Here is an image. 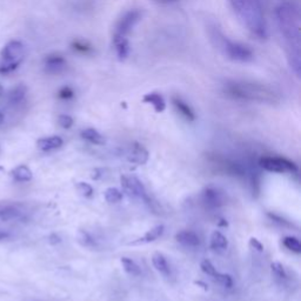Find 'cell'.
Listing matches in <instances>:
<instances>
[{"label": "cell", "instance_id": "cell-1", "mask_svg": "<svg viewBox=\"0 0 301 301\" xmlns=\"http://www.w3.org/2000/svg\"><path fill=\"white\" fill-rule=\"evenodd\" d=\"M277 24L284 39L287 60L297 77L301 71V43H300V12L291 2L280 4L276 9Z\"/></svg>", "mask_w": 301, "mask_h": 301}, {"label": "cell", "instance_id": "cell-2", "mask_svg": "<svg viewBox=\"0 0 301 301\" xmlns=\"http://www.w3.org/2000/svg\"><path fill=\"white\" fill-rule=\"evenodd\" d=\"M226 96L242 101L276 103L280 101L279 93L265 84L247 80H228L224 85Z\"/></svg>", "mask_w": 301, "mask_h": 301}, {"label": "cell", "instance_id": "cell-3", "mask_svg": "<svg viewBox=\"0 0 301 301\" xmlns=\"http://www.w3.org/2000/svg\"><path fill=\"white\" fill-rule=\"evenodd\" d=\"M229 5L240 20L258 38H267L263 0H228Z\"/></svg>", "mask_w": 301, "mask_h": 301}, {"label": "cell", "instance_id": "cell-4", "mask_svg": "<svg viewBox=\"0 0 301 301\" xmlns=\"http://www.w3.org/2000/svg\"><path fill=\"white\" fill-rule=\"evenodd\" d=\"M0 73L7 74L15 71L24 60V44L19 40H11L0 52Z\"/></svg>", "mask_w": 301, "mask_h": 301}, {"label": "cell", "instance_id": "cell-5", "mask_svg": "<svg viewBox=\"0 0 301 301\" xmlns=\"http://www.w3.org/2000/svg\"><path fill=\"white\" fill-rule=\"evenodd\" d=\"M220 46L224 51L225 56L238 63H248L254 58L253 51L251 50L247 45L239 43V41H233L225 35L220 34Z\"/></svg>", "mask_w": 301, "mask_h": 301}, {"label": "cell", "instance_id": "cell-6", "mask_svg": "<svg viewBox=\"0 0 301 301\" xmlns=\"http://www.w3.org/2000/svg\"><path fill=\"white\" fill-rule=\"evenodd\" d=\"M141 12L139 9H129L119 19L115 26V32L113 39H127V35L131 33L134 26L140 21Z\"/></svg>", "mask_w": 301, "mask_h": 301}, {"label": "cell", "instance_id": "cell-7", "mask_svg": "<svg viewBox=\"0 0 301 301\" xmlns=\"http://www.w3.org/2000/svg\"><path fill=\"white\" fill-rule=\"evenodd\" d=\"M260 166L264 170L268 171V172H274V173H285V172H291V173H297L298 172V166L293 161H291L286 158L281 157H264L261 158L259 161Z\"/></svg>", "mask_w": 301, "mask_h": 301}, {"label": "cell", "instance_id": "cell-8", "mask_svg": "<svg viewBox=\"0 0 301 301\" xmlns=\"http://www.w3.org/2000/svg\"><path fill=\"white\" fill-rule=\"evenodd\" d=\"M120 183L122 189L125 190V192L135 197V198L144 200V201H148L146 189H145L144 184H142L137 177L124 174V176L120 177Z\"/></svg>", "mask_w": 301, "mask_h": 301}, {"label": "cell", "instance_id": "cell-9", "mask_svg": "<svg viewBox=\"0 0 301 301\" xmlns=\"http://www.w3.org/2000/svg\"><path fill=\"white\" fill-rule=\"evenodd\" d=\"M201 200L207 208H219L225 203L224 193L214 186H208L202 191Z\"/></svg>", "mask_w": 301, "mask_h": 301}, {"label": "cell", "instance_id": "cell-10", "mask_svg": "<svg viewBox=\"0 0 301 301\" xmlns=\"http://www.w3.org/2000/svg\"><path fill=\"white\" fill-rule=\"evenodd\" d=\"M148 158H150V153H148V151L141 144L133 142L131 145V150H129L127 154V159L129 163L135 165H145L148 161Z\"/></svg>", "mask_w": 301, "mask_h": 301}, {"label": "cell", "instance_id": "cell-11", "mask_svg": "<svg viewBox=\"0 0 301 301\" xmlns=\"http://www.w3.org/2000/svg\"><path fill=\"white\" fill-rule=\"evenodd\" d=\"M66 65V60L60 54H50L45 58V67L50 73H60Z\"/></svg>", "mask_w": 301, "mask_h": 301}, {"label": "cell", "instance_id": "cell-12", "mask_svg": "<svg viewBox=\"0 0 301 301\" xmlns=\"http://www.w3.org/2000/svg\"><path fill=\"white\" fill-rule=\"evenodd\" d=\"M172 103L174 108L177 109V112L179 113L183 118H185L187 121L196 120V113H194L192 107H191L186 101H184L183 99L179 98V97H173Z\"/></svg>", "mask_w": 301, "mask_h": 301}, {"label": "cell", "instance_id": "cell-13", "mask_svg": "<svg viewBox=\"0 0 301 301\" xmlns=\"http://www.w3.org/2000/svg\"><path fill=\"white\" fill-rule=\"evenodd\" d=\"M176 240L179 244L186 246V247H198L200 245V238L196 232L193 231H180L176 234Z\"/></svg>", "mask_w": 301, "mask_h": 301}, {"label": "cell", "instance_id": "cell-14", "mask_svg": "<svg viewBox=\"0 0 301 301\" xmlns=\"http://www.w3.org/2000/svg\"><path fill=\"white\" fill-rule=\"evenodd\" d=\"M64 140L58 135H52V137L41 138L37 141V147L43 152H51L57 150L63 146Z\"/></svg>", "mask_w": 301, "mask_h": 301}, {"label": "cell", "instance_id": "cell-15", "mask_svg": "<svg viewBox=\"0 0 301 301\" xmlns=\"http://www.w3.org/2000/svg\"><path fill=\"white\" fill-rule=\"evenodd\" d=\"M21 216V211L17 205L12 203H0V220L2 221H11L17 220Z\"/></svg>", "mask_w": 301, "mask_h": 301}, {"label": "cell", "instance_id": "cell-16", "mask_svg": "<svg viewBox=\"0 0 301 301\" xmlns=\"http://www.w3.org/2000/svg\"><path fill=\"white\" fill-rule=\"evenodd\" d=\"M152 264L155 270L159 272L160 274H163L164 277H170L171 276V267L168 264L167 259L165 258L164 254H161L160 252H155L152 255Z\"/></svg>", "mask_w": 301, "mask_h": 301}, {"label": "cell", "instance_id": "cell-17", "mask_svg": "<svg viewBox=\"0 0 301 301\" xmlns=\"http://www.w3.org/2000/svg\"><path fill=\"white\" fill-rule=\"evenodd\" d=\"M142 101L153 106L154 111L157 113L164 112L165 108H166V101H165L164 97L157 92H151L145 95L144 98H142Z\"/></svg>", "mask_w": 301, "mask_h": 301}, {"label": "cell", "instance_id": "cell-18", "mask_svg": "<svg viewBox=\"0 0 301 301\" xmlns=\"http://www.w3.org/2000/svg\"><path fill=\"white\" fill-rule=\"evenodd\" d=\"M11 176L17 183H27L33 178V173L26 165H19L11 172Z\"/></svg>", "mask_w": 301, "mask_h": 301}, {"label": "cell", "instance_id": "cell-19", "mask_svg": "<svg viewBox=\"0 0 301 301\" xmlns=\"http://www.w3.org/2000/svg\"><path fill=\"white\" fill-rule=\"evenodd\" d=\"M209 246H211V248L213 251H218V252L225 251V250H227V247H228V240L221 232L215 231L212 233Z\"/></svg>", "mask_w": 301, "mask_h": 301}, {"label": "cell", "instance_id": "cell-20", "mask_svg": "<svg viewBox=\"0 0 301 301\" xmlns=\"http://www.w3.org/2000/svg\"><path fill=\"white\" fill-rule=\"evenodd\" d=\"M164 231H165V226L164 225L155 226V227L151 228L150 231H147L146 233H145L144 237L139 239L138 241L133 242V245H135V244H148V242L155 241L157 239H159L161 235L164 234Z\"/></svg>", "mask_w": 301, "mask_h": 301}, {"label": "cell", "instance_id": "cell-21", "mask_svg": "<svg viewBox=\"0 0 301 301\" xmlns=\"http://www.w3.org/2000/svg\"><path fill=\"white\" fill-rule=\"evenodd\" d=\"M26 93H27V89H26L25 85L22 84H19L14 87V89L11 90L8 95V101L11 105L17 106L19 103H21L25 100Z\"/></svg>", "mask_w": 301, "mask_h": 301}, {"label": "cell", "instance_id": "cell-22", "mask_svg": "<svg viewBox=\"0 0 301 301\" xmlns=\"http://www.w3.org/2000/svg\"><path fill=\"white\" fill-rule=\"evenodd\" d=\"M82 138L85 139L91 144L95 145H103L105 144V138L102 134H100L95 128H85L82 131Z\"/></svg>", "mask_w": 301, "mask_h": 301}, {"label": "cell", "instance_id": "cell-23", "mask_svg": "<svg viewBox=\"0 0 301 301\" xmlns=\"http://www.w3.org/2000/svg\"><path fill=\"white\" fill-rule=\"evenodd\" d=\"M120 263L122 265V268H124V271L128 274V276H131V277L141 276L140 267L138 266L137 263H135L134 260H132V259H129L127 257H122L120 259Z\"/></svg>", "mask_w": 301, "mask_h": 301}, {"label": "cell", "instance_id": "cell-24", "mask_svg": "<svg viewBox=\"0 0 301 301\" xmlns=\"http://www.w3.org/2000/svg\"><path fill=\"white\" fill-rule=\"evenodd\" d=\"M116 56L120 60H125L129 54V44L127 39H113Z\"/></svg>", "mask_w": 301, "mask_h": 301}, {"label": "cell", "instance_id": "cell-25", "mask_svg": "<svg viewBox=\"0 0 301 301\" xmlns=\"http://www.w3.org/2000/svg\"><path fill=\"white\" fill-rule=\"evenodd\" d=\"M105 200L108 203H118L122 200V192L120 190L115 189V187H109L103 193Z\"/></svg>", "mask_w": 301, "mask_h": 301}, {"label": "cell", "instance_id": "cell-26", "mask_svg": "<svg viewBox=\"0 0 301 301\" xmlns=\"http://www.w3.org/2000/svg\"><path fill=\"white\" fill-rule=\"evenodd\" d=\"M283 244L287 250H290L291 252H294V253L300 254L301 253V244L299 241V239L296 237H285L283 239Z\"/></svg>", "mask_w": 301, "mask_h": 301}, {"label": "cell", "instance_id": "cell-27", "mask_svg": "<svg viewBox=\"0 0 301 301\" xmlns=\"http://www.w3.org/2000/svg\"><path fill=\"white\" fill-rule=\"evenodd\" d=\"M78 239H79L80 244L85 246V247H93V246H96V241L91 237L90 233H87L86 231H79V233H78Z\"/></svg>", "mask_w": 301, "mask_h": 301}, {"label": "cell", "instance_id": "cell-28", "mask_svg": "<svg viewBox=\"0 0 301 301\" xmlns=\"http://www.w3.org/2000/svg\"><path fill=\"white\" fill-rule=\"evenodd\" d=\"M214 279L218 281L220 285H222V286L226 287V289H231L233 286V279L232 277L229 276V274H225V273H216Z\"/></svg>", "mask_w": 301, "mask_h": 301}, {"label": "cell", "instance_id": "cell-29", "mask_svg": "<svg viewBox=\"0 0 301 301\" xmlns=\"http://www.w3.org/2000/svg\"><path fill=\"white\" fill-rule=\"evenodd\" d=\"M200 268H201V271L203 272V273L207 274V276H209V277H213V278H214L215 274L218 273L216 268L213 266V264L209 260H207V259L201 261V264H200Z\"/></svg>", "mask_w": 301, "mask_h": 301}, {"label": "cell", "instance_id": "cell-30", "mask_svg": "<svg viewBox=\"0 0 301 301\" xmlns=\"http://www.w3.org/2000/svg\"><path fill=\"white\" fill-rule=\"evenodd\" d=\"M72 47H73V50L80 52V53L89 54L90 52H92V46H91V45H89L87 43H84V41H82V40L73 41Z\"/></svg>", "mask_w": 301, "mask_h": 301}, {"label": "cell", "instance_id": "cell-31", "mask_svg": "<svg viewBox=\"0 0 301 301\" xmlns=\"http://www.w3.org/2000/svg\"><path fill=\"white\" fill-rule=\"evenodd\" d=\"M77 190L82 196L86 197V198H90V197L93 196V187L87 183H78L77 185Z\"/></svg>", "mask_w": 301, "mask_h": 301}, {"label": "cell", "instance_id": "cell-32", "mask_svg": "<svg viewBox=\"0 0 301 301\" xmlns=\"http://www.w3.org/2000/svg\"><path fill=\"white\" fill-rule=\"evenodd\" d=\"M271 268L273 276L278 278V279H285L286 278V271H285L284 266L280 263H273L271 265Z\"/></svg>", "mask_w": 301, "mask_h": 301}, {"label": "cell", "instance_id": "cell-33", "mask_svg": "<svg viewBox=\"0 0 301 301\" xmlns=\"http://www.w3.org/2000/svg\"><path fill=\"white\" fill-rule=\"evenodd\" d=\"M58 124L63 128H71L74 124V120L71 115L61 114L59 115V118H58Z\"/></svg>", "mask_w": 301, "mask_h": 301}, {"label": "cell", "instance_id": "cell-34", "mask_svg": "<svg viewBox=\"0 0 301 301\" xmlns=\"http://www.w3.org/2000/svg\"><path fill=\"white\" fill-rule=\"evenodd\" d=\"M74 95H76V93H74L72 87H70V86H65V87H63V89H60L59 92H58V97L63 100L72 99Z\"/></svg>", "mask_w": 301, "mask_h": 301}, {"label": "cell", "instance_id": "cell-35", "mask_svg": "<svg viewBox=\"0 0 301 301\" xmlns=\"http://www.w3.org/2000/svg\"><path fill=\"white\" fill-rule=\"evenodd\" d=\"M250 247L253 248V250L258 251V252H264V245L261 244L260 241L258 240L257 238H251L250 239Z\"/></svg>", "mask_w": 301, "mask_h": 301}, {"label": "cell", "instance_id": "cell-36", "mask_svg": "<svg viewBox=\"0 0 301 301\" xmlns=\"http://www.w3.org/2000/svg\"><path fill=\"white\" fill-rule=\"evenodd\" d=\"M155 2H159V4H172V2H176L178 0H153Z\"/></svg>", "mask_w": 301, "mask_h": 301}, {"label": "cell", "instance_id": "cell-37", "mask_svg": "<svg viewBox=\"0 0 301 301\" xmlns=\"http://www.w3.org/2000/svg\"><path fill=\"white\" fill-rule=\"evenodd\" d=\"M196 284H197V285H199V286H201V289H203V290H205V291H207V290H208V286H207V285H206V284H203V283H201V281H197V283H196Z\"/></svg>", "mask_w": 301, "mask_h": 301}, {"label": "cell", "instance_id": "cell-38", "mask_svg": "<svg viewBox=\"0 0 301 301\" xmlns=\"http://www.w3.org/2000/svg\"><path fill=\"white\" fill-rule=\"evenodd\" d=\"M2 122H4V114H2V113L0 112V125H1Z\"/></svg>", "mask_w": 301, "mask_h": 301}, {"label": "cell", "instance_id": "cell-39", "mask_svg": "<svg viewBox=\"0 0 301 301\" xmlns=\"http://www.w3.org/2000/svg\"><path fill=\"white\" fill-rule=\"evenodd\" d=\"M4 95V87H2L1 84H0V97Z\"/></svg>", "mask_w": 301, "mask_h": 301}]
</instances>
